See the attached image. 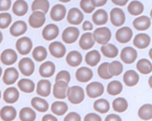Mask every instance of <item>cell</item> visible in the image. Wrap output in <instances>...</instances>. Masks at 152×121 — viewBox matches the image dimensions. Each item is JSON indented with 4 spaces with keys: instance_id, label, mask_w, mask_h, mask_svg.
Listing matches in <instances>:
<instances>
[{
    "instance_id": "1",
    "label": "cell",
    "mask_w": 152,
    "mask_h": 121,
    "mask_svg": "<svg viewBox=\"0 0 152 121\" xmlns=\"http://www.w3.org/2000/svg\"><path fill=\"white\" fill-rule=\"evenodd\" d=\"M66 97L71 103L78 104L84 100L85 97L84 91L81 87L74 85L68 87L66 92Z\"/></svg>"
},
{
    "instance_id": "2",
    "label": "cell",
    "mask_w": 152,
    "mask_h": 121,
    "mask_svg": "<svg viewBox=\"0 0 152 121\" xmlns=\"http://www.w3.org/2000/svg\"><path fill=\"white\" fill-rule=\"evenodd\" d=\"M93 37L96 42L103 45L110 41L112 33L110 29L106 27H102L96 28L93 33Z\"/></svg>"
},
{
    "instance_id": "3",
    "label": "cell",
    "mask_w": 152,
    "mask_h": 121,
    "mask_svg": "<svg viewBox=\"0 0 152 121\" xmlns=\"http://www.w3.org/2000/svg\"><path fill=\"white\" fill-rule=\"evenodd\" d=\"M32 47V41L28 37H22L18 39L16 42V49L17 50L18 52L22 55L28 54L30 52Z\"/></svg>"
},
{
    "instance_id": "4",
    "label": "cell",
    "mask_w": 152,
    "mask_h": 121,
    "mask_svg": "<svg viewBox=\"0 0 152 121\" xmlns=\"http://www.w3.org/2000/svg\"><path fill=\"white\" fill-rule=\"evenodd\" d=\"M80 35L79 30L75 27H68L62 34V39L66 44H71L77 41Z\"/></svg>"
},
{
    "instance_id": "5",
    "label": "cell",
    "mask_w": 152,
    "mask_h": 121,
    "mask_svg": "<svg viewBox=\"0 0 152 121\" xmlns=\"http://www.w3.org/2000/svg\"><path fill=\"white\" fill-rule=\"evenodd\" d=\"M86 93L88 97L94 98L101 96L104 93L103 85L97 81L89 83L86 87Z\"/></svg>"
},
{
    "instance_id": "6",
    "label": "cell",
    "mask_w": 152,
    "mask_h": 121,
    "mask_svg": "<svg viewBox=\"0 0 152 121\" xmlns=\"http://www.w3.org/2000/svg\"><path fill=\"white\" fill-rule=\"evenodd\" d=\"M18 66L21 73L26 77L31 75L35 69L33 61L29 58H22L20 60Z\"/></svg>"
},
{
    "instance_id": "7",
    "label": "cell",
    "mask_w": 152,
    "mask_h": 121,
    "mask_svg": "<svg viewBox=\"0 0 152 121\" xmlns=\"http://www.w3.org/2000/svg\"><path fill=\"white\" fill-rule=\"evenodd\" d=\"M110 20L114 26H122L125 21V15L124 11L119 8H113L110 12Z\"/></svg>"
},
{
    "instance_id": "8",
    "label": "cell",
    "mask_w": 152,
    "mask_h": 121,
    "mask_svg": "<svg viewBox=\"0 0 152 121\" xmlns=\"http://www.w3.org/2000/svg\"><path fill=\"white\" fill-rule=\"evenodd\" d=\"M45 21V14L40 11H33L28 18L29 25L34 28H38L42 27Z\"/></svg>"
},
{
    "instance_id": "9",
    "label": "cell",
    "mask_w": 152,
    "mask_h": 121,
    "mask_svg": "<svg viewBox=\"0 0 152 121\" xmlns=\"http://www.w3.org/2000/svg\"><path fill=\"white\" fill-rule=\"evenodd\" d=\"M120 58L125 63L131 64L135 62L137 58V52L132 47H125L121 52Z\"/></svg>"
},
{
    "instance_id": "10",
    "label": "cell",
    "mask_w": 152,
    "mask_h": 121,
    "mask_svg": "<svg viewBox=\"0 0 152 121\" xmlns=\"http://www.w3.org/2000/svg\"><path fill=\"white\" fill-rule=\"evenodd\" d=\"M68 84L63 81H55L53 87V95L58 99H65L66 97V92Z\"/></svg>"
},
{
    "instance_id": "11",
    "label": "cell",
    "mask_w": 152,
    "mask_h": 121,
    "mask_svg": "<svg viewBox=\"0 0 152 121\" xmlns=\"http://www.w3.org/2000/svg\"><path fill=\"white\" fill-rule=\"evenodd\" d=\"M133 33L131 28L127 26L122 27L118 29L115 34L116 40L121 43H126L129 42L132 37Z\"/></svg>"
},
{
    "instance_id": "12",
    "label": "cell",
    "mask_w": 152,
    "mask_h": 121,
    "mask_svg": "<svg viewBox=\"0 0 152 121\" xmlns=\"http://www.w3.org/2000/svg\"><path fill=\"white\" fill-rule=\"evenodd\" d=\"M49 51L54 58H61L66 53V47L61 42L55 41L49 44Z\"/></svg>"
},
{
    "instance_id": "13",
    "label": "cell",
    "mask_w": 152,
    "mask_h": 121,
    "mask_svg": "<svg viewBox=\"0 0 152 121\" xmlns=\"http://www.w3.org/2000/svg\"><path fill=\"white\" fill-rule=\"evenodd\" d=\"M67 21L72 25H79L84 19V15L82 12L77 8H71L67 14Z\"/></svg>"
},
{
    "instance_id": "14",
    "label": "cell",
    "mask_w": 152,
    "mask_h": 121,
    "mask_svg": "<svg viewBox=\"0 0 152 121\" xmlns=\"http://www.w3.org/2000/svg\"><path fill=\"white\" fill-rule=\"evenodd\" d=\"M59 33L58 27L54 24H49L43 29L42 34L43 38L47 41H50L56 39Z\"/></svg>"
},
{
    "instance_id": "15",
    "label": "cell",
    "mask_w": 152,
    "mask_h": 121,
    "mask_svg": "<svg viewBox=\"0 0 152 121\" xmlns=\"http://www.w3.org/2000/svg\"><path fill=\"white\" fill-rule=\"evenodd\" d=\"M75 78L78 82H87L90 81L93 76V71L87 67L83 66L78 68L75 72Z\"/></svg>"
},
{
    "instance_id": "16",
    "label": "cell",
    "mask_w": 152,
    "mask_h": 121,
    "mask_svg": "<svg viewBox=\"0 0 152 121\" xmlns=\"http://www.w3.org/2000/svg\"><path fill=\"white\" fill-rule=\"evenodd\" d=\"M66 10L64 5L62 4H56L51 9L50 17L55 21H60L62 20L66 15Z\"/></svg>"
},
{
    "instance_id": "17",
    "label": "cell",
    "mask_w": 152,
    "mask_h": 121,
    "mask_svg": "<svg viewBox=\"0 0 152 121\" xmlns=\"http://www.w3.org/2000/svg\"><path fill=\"white\" fill-rule=\"evenodd\" d=\"M132 25L137 30L145 31L150 28L151 20L147 16L141 15L134 19L132 22Z\"/></svg>"
},
{
    "instance_id": "18",
    "label": "cell",
    "mask_w": 152,
    "mask_h": 121,
    "mask_svg": "<svg viewBox=\"0 0 152 121\" xmlns=\"http://www.w3.org/2000/svg\"><path fill=\"white\" fill-rule=\"evenodd\" d=\"M17 55L14 50L8 49L4 50L2 52L0 59L3 64L5 65H11L17 61Z\"/></svg>"
},
{
    "instance_id": "19",
    "label": "cell",
    "mask_w": 152,
    "mask_h": 121,
    "mask_svg": "<svg viewBox=\"0 0 152 121\" xmlns=\"http://www.w3.org/2000/svg\"><path fill=\"white\" fill-rule=\"evenodd\" d=\"M151 42L150 37L146 33L137 34L134 38L133 44L138 49H143L147 47Z\"/></svg>"
},
{
    "instance_id": "20",
    "label": "cell",
    "mask_w": 152,
    "mask_h": 121,
    "mask_svg": "<svg viewBox=\"0 0 152 121\" xmlns=\"http://www.w3.org/2000/svg\"><path fill=\"white\" fill-rule=\"evenodd\" d=\"M51 92V83L49 80L41 79L36 86V93L41 97H46L49 96Z\"/></svg>"
},
{
    "instance_id": "21",
    "label": "cell",
    "mask_w": 152,
    "mask_h": 121,
    "mask_svg": "<svg viewBox=\"0 0 152 121\" xmlns=\"http://www.w3.org/2000/svg\"><path fill=\"white\" fill-rule=\"evenodd\" d=\"M55 65L51 61H46L42 63L39 69V72L43 78H50L55 73Z\"/></svg>"
},
{
    "instance_id": "22",
    "label": "cell",
    "mask_w": 152,
    "mask_h": 121,
    "mask_svg": "<svg viewBox=\"0 0 152 121\" xmlns=\"http://www.w3.org/2000/svg\"><path fill=\"white\" fill-rule=\"evenodd\" d=\"M139 75L135 71L130 69L126 71L123 75V81L128 87L136 85L139 82Z\"/></svg>"
},
{
    "instance_id": "23",
    "label": "cell",
    "mask_w": 152,
    "mask_h": 121,
    "mask_svg": "<svg viewBox=\"0 0 152 121\" xmlns=\"http://www.w3.org/2000/svg\"><path fill=\"white\" fill-rule=\"evenodd\" d=\"M27 30L26 23L21 20H18L14 22L10 28V34L14 36L18 37L24 34Z\"/></svg>"
},
{
    "instance_id": "24",
    "label": "cell",
    "mask_w": 152,
    "mask_h": 121,
    "mask_svg": "<svg viewBox=\"0 0 152 121\" xmlns=\"http://www.w3.org/2000/svg\"><path fill=\"white\" fill-rule=\"evenodd\" d=\"M95 41L93 37V34L86 32L83 34L79 40V46L83 50H88L94 45Z\"/></svg>"
},
{
    "instance_id": "25",
    "label": "cell",
    "mask_w": 152,
    "mask_h": 121,
    "mask_svg": "<svg viewBox=\"0 0 152 121\" xmlns=\"http://www.w3.org/2000/svg\"><path fill=\"white\" fill-rule=\"evenodd\" d=\"M18 75V72L15 68H8L4 71L2 81L7 85H11L17 80Z\"/></svg>"
},
{
    "instance_id": "26",
    "label": "cell",
    "mask_w": 152,
    "mask_h": 121,
    "mask_svg": "<svg viewBox=\"0 0 152 121\" xmlns=\"http://www.w3.org/2000/svg\"><path fill=\"white\" fill-rule=\"evenodd\" d=\"M83 60L81 54L77 50H72L69 52L66 56V63L72 67H77L79 66Z\"/></svg>"
},
{
    "instance_id": "27",
    "label": "cell",
    "mask_w": 152,
    "mask_h": 121,
    "mask_svg": "<svg viewBox=\"0 0 152 121\" xmlns=\"http://www.w3.org/2000/svg\"><path fill=\"white\" fill-rule=\"evenodd\" d=\"M19 92L15 87H9L7 88L3 94L4 100L10 104L15 103L19 98Z\"/></svg>"
},
{
    "instance_id": "28",
    "label": "cell",
    "mask_w": 152,
    "mask_h": 121,
    "mask_svg": "<svg viewBox=\"0 0 152 121\" xmlns=\"http://www.w3.org/2000/svg\"><path fill=\"white\" fill-rule=\"evenodd\" d=\"M17 116V112L12 106H6L0 110V117L3 121H12Z\"/></svg>"
},
{
    "instance_id": "29",
    "label": "cell",
    "mask_w": 152,
    "mask_h": 121,
    "mask_svg": "<svg viewBox=\"0 0 152 121\" xmlns=\"http://www.w3.org/2000/svg\"><path fill=\"white\" fill-rule=\"evenodd\" d=\"M28 4L24 0H17L13 4L12 11L17 16H23L28 11Z\"/></svg>"
},
{
    "instance_id": "30",
    "label": "cell",
    "mask_w": 152,
    "mask_h": 121,
    "mask_svg": "<svg viewBox=\"0 0 152 121\" xmlns=\"http://www.w3.org/2000/svg\"><path fill=\"white\" fill-rule=\"evenodd\" d=\"M92 20L96 26L105 24L108 20V15L106 11L103 9H99L96 11L92 15Z\"/></svg>"
},
{
    "instance_id": "31",
    "label": "cell",
    "mask_w": 152,
    "mask_h": 121,
    "mask_svg": "<svg viewBox=\"0 0 152 121\" xmlns=\"http://www.w3.org/2000/svg\"><path fill=\"white\" fill-rule=\"evenodd\" d=\"M31 106L39 112H46L48 110L49 104L47 101L39 97H34L31 100Z\"/></svg>"
},
{
    "instance_id": "32",
    "label": "cell",
    "mask_w": 152,
    "mask_h": 121,
    "mask_svg": "<svg viewBox=\"0 0 152 121\" xmlns=\"http://www.w3.org/2000/svg\"><path fill=\"white\" fill-rule=\"evenodd\" d=\"M102 53L107 58H114L118 55V49L116 46L112 43H106L100 48Z\"/></svg>"
},
{
    "instance_id": "33",
    "label": "cell",
    "mask_w": 152,
    "mask_h": 121,
    "mask_svg": "<svg viewBox=\"0 0 152 121\" xmlns=\"http://www.w3.org/2000/svg\"><path fill=\"white\" fill-rule=\"evenodd\" d=\"M101 59V55L97 50H92L86 53L85 56V61L86 63L90 66L97 65Z\"/></svg>"
},
{
    "instance_id": "34",
    "label": "cell",
    "mask_w": 152,
    "mask_h": 121,
    "mask_svg": "<svg viewBox=\"0 0 152 121\" xmlns=\"http://www.w3.org/2000/svg\"><path fill=\"white\" fill-rule=\"evenodd\" d=\"M68 107L65 102L62 101H54L51 105L52 112L57 116H62L68 111Z\"/></svg>"
},
{
    "instance_id": "35",
    "label": "cell",
    "mask_w": 152,
    "mask_h": 121,
    "mask_svg": "<svg viewBox=\"0 0 152 121\" xmlns=\"http://www.w3.org/2000/svg\"><path fill=\"white\" fill-rule=\"evenodd\" d=\"M20 90L26 93H32L35 88V84L33 81L27 78L21 79L17 83Z\"/></svg>"
},
{
    "instance_id": "36",
    "label": "cell",
    "mask_w": 152,
    "mask_h": 121,
    "mask_svg": "<svg viewBox=\"0 0 152 121\" xmlns=\"http://www.w3.org/2000/svg\"><path fill=\"white\" fill-rule=\"evenodd\" d=\"M19 117L21 121H34L36 118V114L32 109L25 107L20 110Z\"/></svg>"
},
{
    "instance_id": "37",
    "label": "cell",
    "mask_w": 152,
    "mask_h": 121,
    "mask_svg": "<svg viewBox=\"0 0 152 121\" xmlns=\"http://www.w3.org/2000/svg\"><path fill=\"white\" fill-rule=\"evenodd\" d=\"M136 68L139 72L142 74H148L151 72L152 65L150 60L147 59H140L137 64Z\"/></svg>"
},
{
    "instance_id": "38",
    "label": "cell",
    "mask_w": 152,
    "mask_h": 121,
    "mask_svg": "<svg viewBox=\"0 0 152 121\" xmlns=\"http://www.w3.org/2000/svg\"><path fill=\"white\" fill-rule=\"evenodd\" d=\"M93 108L96 112L104 114L109 112L110 109V104L107 100L100 98L94 102Z\"/></svg>"
},
{
    "instance_id": "39",
    "label": "cell",
    "mask_w": 152,
    "mask_h": 121,
    "mask_svg": "<svg viewBox=\"0 0 152 121\" xmlns=\"http://www.w3.org/2000/svg\"><path fill=\"white\" fill-rule=\"evenodd\" d=\"M127 9L130 14L137 16L142 13L144 11V5L138 1H132L129 4Z\"/></svg>"
},
{
    "instance_id": "40",
    "label": "cell",
    "mask_w": 152,
    "mask_h": 121,
    "mask_svg": "<svg viewBox=\"0 0 152 121\" xmlns=\"http://www.w3.org/2000/svg\"><path fill=\"white\" fill-rule=\"evenodd\" d=\"M138 115L144 120H148L152 118V105L145 104L141 106L138 111Z\"/></svg>"
},
{
    "instance_id": "41",
    "label": "cell",
    "mask_w": 152,
    "mask_h": 121,
    "mask_svg": "<svg viewBox=\"0 0 152 121\" xmlns=\"http://www.w3.org/2000/svg\"><path fill=\"white\" fill-rule=\"evenodd\" d=\"M123 89V85L121 82L114 80L110 82L107 86V92L110 95H117L119 94Z\"/></svg>"
},
{
    "instance_id": "42",
    "label": "cell",
    "mask_w": 152,
    "mask_h": 121,
    "mask_svg": "<svg viewBox=\"0 0 152 121\" xmlns=\"http://www.w3.org/2000/svg\"><path fill=\"white\" fill-rule=\"evenodd\" d=\"M128 107V101L123 97H118L112 102V107L113 110L118 113H122L126 111Z\"/></svg>"
},
{
    "instance_id": "43",
    "label": "cell",
    "mask_w": 152,
    "mask_h": 121,
    "mask_svg": "<svg viewBox=\"0 0 152 121\" xmlns=\"http://www.w3.org/2000/svg\"><path fill=\"white\" fill-rule=\"evenodd\" d=\"M49 8V2L48 0H34L31 4V10L33 11H39L46 14Z\"/></svg>"
},
{
    "instance_id": "44",
    "label": "cell",
    "mask_w": 152,
    "mask_h": 121,
    "mask_svg": "<svg viewBox=\"0 0 152 121\" xmlns=\"http://www.w3.org/2000/svg\"><path fill=\"white\" fill-rule=\"evenodd\" d=\"M48 55V52L46 48L42 46L36 47L32 52V56L37 62H42L44 60Z\"/></svg>"
},
{
    "instance_id": "45",
    "label": "cell",
    "mask_w": 152,
    "mask_h": 121,
    "mask_svg": "<svg viewBox=\"0 0 152 121\" xmlns=\"http://www.w3.org/2000/svg\"><path fill=\"white\" fill-rule=\"evenodd\" d=\"M108 71L112 77L119 75L123 71V65L118 60L112 61L108 65Z\"/></svg>"
},
{
    "instance_id": "46",
    "label": "cell",
    "mask_w": 152,
    "mask_h": 121,
    "mask_svg": "<svg viewBox=\"0 0 152 121\" xmlns=\"http://www.w3.org/2000/svg\"><path fill=\"white\" fill-rule=\"evenodd\" d=\"M108 62H103L97 68L99 76L103 79H109L112 78V76L109 74L108 71Z\"/></svg>"
},
{
    "instance_id": "47",
    "label": "cell",
    "mask_w": 152,
    "mask_h": 121,
    "mask_svg": "<svg viewBox=\"0 0 152 121\" xmlns=\"http://www.w3.org/2000/svg\"><path fill=\"white\" fill-rule=\"evenodd\" d=\"M12 17L10 14L4 12L0 14V28L5 29L11 24Z\"/></svg>"
},
{
    "instance_id": "48",
    "label": "cell",
    "mask_w": 152,
    "mask_h": 121,
    "mask_svg": "<svg viewBox=\"0 0 152 121\" xmlns=\"http://www.w3.org/2000/svg\"><path fill=\"white\" fill-rule=\"evenodd\" d=\"M80 6L81 9L87 14L91 13L95 9V7L91 4V0H81Z\"/></svg>"
},
{
    "instance_id": "49",
    "label": "cell",
    "mask_w": 152,
    "mask_h": 121,
    "mask_svg": "<svg viewBox=\"0 0 152 121\" xmlns=\"http://www.w3.org/2000/svg\"><path fill=\"white\" fill-rule=\"evenodd\" d=\"M71 80V75L68 71L66 70L60 71L55 77V81H63L66 83H69Z\"/></svg>"
},
{
    "instance_id": "50",
    "label": "cell",
    "mask_w": 152,
    "mask_h": 121,
    "mask_svg": "<svg viewBox=\"0 0 152 121\" xmlns=\"http://www.w3.org/2000/svg\"><path fill=\"white\" fill-rule=\"evenodd\" d=\"M64 121H81V119L78 113L72 112L67 114L64 117Z\"/></svg>"
},
{
    "instance_id": "51",
    "label": "cell",
    "mask_w": 152,
    "mask_h": 121,
    "mask_svg": "<svg viewBox=\"0 0 152 121\" xmlns=\"http://www.w3.org/2000/svg\"><path fill=\"white\" fill-rule=\"evenodd\" d=\"M84 121H102V118L97 114L90 113L85 116Z\"/></svg>"
},
{
    "instance_id": "52",
    "label": "cell",
    "mask_w": 152,
    "mask_h": 121,
    "mask_svg": "<svg viewBox=\"0 0 152 121\" xmlns=\"http://www.w3.org/2000/svg\"><path fill=\"white\" fill-rule=\"evenodd\" d=\"M11 5V0H0V11L8 10Z\"/></svg>"
},
{
    "instance_id": "53",
    "label": "cell",
    "mask_w": 152,
    "mask_h": 121,
    "mask_svg": "<svg viewBox=\"0 0 152 121\" xmlns=\"http://www.w3.org/2000/svg\"><path fill=\"white\" fill-rule=\"evenodd\" d=\"M104 121H122V119L121 117L117 114H110L106 117Z\"/></svg>"
},
{
    "instance_id": "54",
    "label": "cell",
    "mask_w": 152,
    "mask_h": 121,
    "mask_svg": "<svg viewBox=\"0 0 152 121\" xmlns=\"http://www.w3.org/2000/svg\"><path fill=\"white\" fill-rule=\"evenodd\" d=\"M107 0H91L92 5L96 7H100L104 5Z\"/></svg>"
},
{
    "instance_id": "55",
    "label": "cell",
    "mask_w": 152,
    "mask_h": 121,
    "mask_svg": "<svg viewBox=\"0 0 152 121\" xmlns=\"http://www.w3.org/2000/svg\"><path fill=\"white\" fill-rule=\"evenodd\" d=\"M82 28H83V30L84 31H90L93 30V26L90 21L86 20L83 23Z\"/></svg>"
},
{
    "instance_id": "56",
    "label": "cell",
    "mask_w": 152,
    "mask_h": 121,
    "mask_svg": "<svg viewBox=\"0 0 152 121\" xmlns=\"http://www.w3.org/2000/svg\"><path fill=\"white\" fill-rule=\"evenodd\" d=\"M42 121H58V120L55 116L50 114H47L43 116L42 119Z\"/></svg>"
},
{
    "instance_id": "57",
    "label": "cell",
    "mask_w": 152,
    "mask_h": 121,
    "mask_svg": "<svg viewBox=\"0 0 152 121\" xmlns=\"http://www.w3.org/2000/svg\"><path fill=\"white\" fill-rule=\"evenodd\" d=\"M111 1L114 4L118 6L122 7L125 5L129 0H111Z\"/></svg>"
},
{
    "instance_id": "58",
    "label": "cell",
    "mask_w": 152,
    "mask_h": 121,
    "mask_svg": "<svg viewBox=\"0 0 152 121\" xmlns=\"http://www.w3.org/2000/svg\"><path fill=\"white\" fill-rule=\"evenodd\" d=\"M151 81H152V77L150 76L148 80V84H149V86H150V88L152 87V82H151Z\"/></svg>"
},
{
    "instance_id": "59",
    "label": "cell",
    "mask_w": 152,
    "mask_h": 121,
    "mask_svg": "<svg viewBox=\"0 0 152 121\" xmlns=\"http://www.w3.org/2000/svg\"><path fill=\"white\" fill-rule=\"evenodd\" d=\"M59 1L61 2H64V3H66V2H68L69 1H71V0H58Z\"/></svg>"
},
{
    "instance_id": "60",
    "label": "cell",
    "mask_w": 152,
    "mask_h": 121,
    "mask_svg": "<svg viewBox=\"0 0 152 121\" xmlns=\"http://www.w3.org/2000/svg\"><path fill=\"white\" fill-rule=\"evenodd\" d=\"M2 40H3V36H2V33H1V31H0V43L2 42Z\"/></svg>"
},
{
    "instance_id": "61",
    "label": "cell",
    "mask_w": 152,
    "mask_h": 121,
    "mask_svg": "<svg viewBox=\"0 0 152 121\" xmlns=\"http://www.w3.org/2000/svg\"><path fill=\"white\" fill-rule=\"evenodd\" d=\"M151 51H152V49H150V50H149V56H150V58L151 59L152 56H151Z\"/></svg>"
},
{
    "instance_id": "62",
    "label": "cell",
    "mask_w": 152,
    "mask_h": 121,
    "mask_svg": "<svg viewBox=\"0 0 152 121\" xmlns=\"http://www.w3.org/2000/svg\"><path fill=\"white\" fill-rule=\"evenodd\" d=\"M2 68L0 67V77H1V75H2Z\"/></svg>"
},
{
    "instance_id": "63",
    "label": "cell",
    "mask_w": 152,
    "mask_h": 121,
    "mask_svg": "<svg viewBox=\"0 0 152 121\" xmlns=\"http://www.w3.org/2000/svg\"><path fill=\"white\" fill-rule=\"evenodd\" d=\"M1 91H0V98H1Z\"/></svg>"
}]
</instances>
